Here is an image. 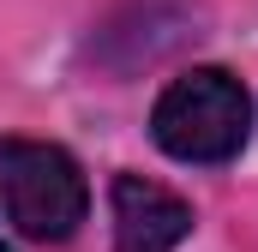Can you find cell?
<instances>
[{
	"label": "cell",
	"mask_w": 258,
	"mask_h": 252,
	"mask_svg": "<svg viewBox=\"0 0 258 252\" xmlns=\"http://www.w3.org/2000/svg\"><path fill=\"white\" fill-rule=\"evenodd\" d=\"M246 132H252L246 84L222 66L180 72L150 108V138L174 162H228V156H240Z\"/></svg>",
	"instance_id": "6da1fadb"
},
{
	"label": "cell",
	"mask_w": 258,
	"mask_h": 252,
	"mask_svg": "<svg viewBox=\"0 0 258 252\" xmlns=\"http://www.w3.org/2000/svg\"><path fill=\"white\" fill-rule=\"evenodd\" d=\"M0 210L18 234L60 246L78 234L90 216V186L84 168L66 156L60 144L42 138H0Z\"/></svg>",
	"instance_id": "7a4b0ae2"
},
{
	"label": "cell",
	"mask_w": 258,
	"mask_h": 252,
	"mask_svg": "<svg viewBox=\"0 0 258 252\" xmlns=\"http://www.w3.org/2000/svg\"><path fill=\"white\" fill-rule=\"evenodd\" d=\"M192 234V204L168 186L120 174L114 180V252H174Z\"/></svg>",
	"instance_id": "3957f363"
},
{
	"label": "cell",
	"mask_w": 258,
	"mask_h": 252,
	"mask_svg": "<svg viewBox=\"0 0 258 252\" xmlns=\"http://www.w3.org/2000/svg\"><path fill=\"white\" fill-rule=\"evenodd\" d=\"M0 252H18V246H12V240H6V234H0Z\"/></svg>",
	"instance_id": "277c9868"
}]
</instances>
